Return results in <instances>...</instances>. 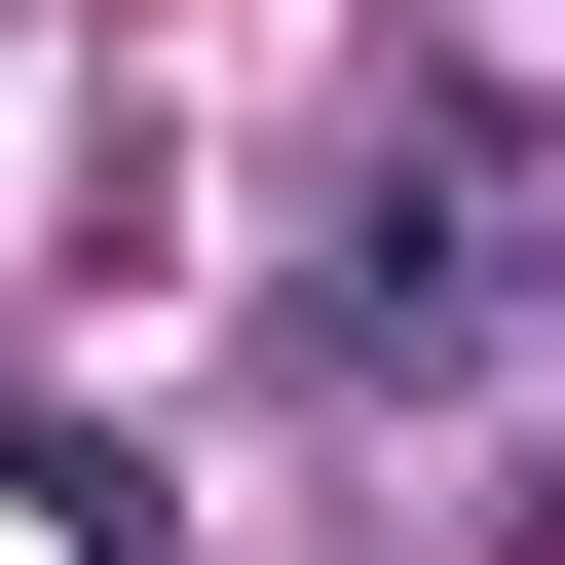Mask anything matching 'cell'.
Masks as SVG:
<instances>
[{"mask_svg":"<svg viewBox=\"0 0 565 565\" xmlns=\"http://www.w3.org/2000/svg\"><path fill=\"white\" fill-rule=\"evenodd\" d=\"M490 340H565V114H527V76H415V114L340 151V226H302V377L452 415Z\"/></svg>","mask_w":565,"mask_h":565,"instance_id":"cell-1","label":"cell"},{"mask_svg":"<svg viewBox=\"0 0 565 565\" xmlns=\"http://www.w3.org/2000/svg\"><path fill=\"white\" fill-rule=\"evenodd\" d=\"M490 565H565V490H527V527H490Z\"/></svg>","mask_w":565,"mask_h":565,"instance_id":"cell-2","label":"cell"}]
</instances>
